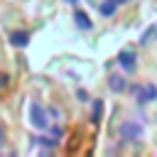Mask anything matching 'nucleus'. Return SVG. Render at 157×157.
I'll return each mask as SVG.
<instances>
[{"label":"nucleus","instance_id":"obj_14","mask_svg":"<svg viewBox=\"0 0 157 157\" xmlns=\"http://www.w3.org/2000/svg\"><path fill=\"white\" fill-rule=\"evenodd\" d=\"M0 142H2V132H0Z\"/></svg>","mask_w":157,"mask_h":157},{"label":"nucleus","instance_id":"obj_9","mask_svg":"<svg viewBox=\"0 0 157 157\" xmlns=\"http://www.w3.org/2000/svg\"><path fill=\"white\" fill-rule=\"evenodd\" d=\"M108 83H110V88H113L115 93L125 91V78H123V76H118V74H113V76L108 78Z\"/></svg>","mask_w":157,"mask_h":157},{"label":"nucleus","instance_id":"obj_11","mask_svg":"<svg viewBox=\"0 0 157 157\" xmlns=\"http://www.w3.org/2000/svg\"><path fill=\"white\" fill-rule=\"evenodd\" d=\"M7 83H10L7 74H0V88H7Z\"/></svg>","mask_w":157,"mask_h":157},{"label":"nucleus","instance_id":"obj_4","mask_svg":"<svg viewBox=\"0 0 157 157\" xmlns=\"http://www.w3.org/2000/svg\"><path fill=\"white\" fill-rule=\"evenodd\" d=\"M118 64L123 66V71H125V74H132V71H135V66H137V56H135V52L123 49V52L118 54Z\"/></svg>","mask_w":157,"mask_h":157},{"label":"nucleus","instance_id":"obj_5","mask_svg":"<svg viewBox=\"0 0 157 157\" xmlns=\"http://www.w3.org/2000/svg\"><path fill=\"white\" fill-rule=\"evenodd\" d=\"M10 44L25 49V47L29 44V32H27V29H12V32H10Z\"/></svg>","mask_w":157,"mask_h":157},{"label":"nucleus","instance_id":"obj_1","mask_svg":"<svg viewBox=\"0 0 157 157\" xmlns=\"http://www.w3.org/2000/svg\"><path fill=\"white\" fill-rule=\"evenodd\" d=\"M29 120L37 130H49V118H47V110L39 105V103H32L29 105Z\"/></svg>","mask_w":157,"mask_h":157},{"label":"nucleus","instance_id":"obj_2","mask_svg":"<svg viewBox=\"0 0 157 157\" xmlns=\"http://www.w3.org/2000/svg\"><path fill=\"white\" fill-rule=\"evenodd\" d=\"M132 93L137 98V103H150L157 98V88L152 83H145V86H132Z\"/></svg>","mask_w":157,"mask_h":157},{"label":"nucleus","instance_id":"obj_8","mask_svg":"<svg viewBox=\"0 0 157 157\" xmlns=\"http://www.w3.org/2000/svg\"><path fill=\"white\" fill-rule=\"evenodd\" d=\"M101 115H103V101L98 98V101H93V108H91V123L98 125L101 123Z\"/></svg>","mask_w":157,"mask_h":157},{"label":"nucleus","instance_id":"obj_10","mask_svg":"<svg viewBox=\"0 0 157 157\" xmlns=\"http://www.w3.org/2000/svg\"><path fill=\"white\" fill-rule=\"evenodd\" d=\"M37 142H39V145H44V147H49V150H52V147H56V145H59V142H56V140H49V137H39V140H37Z\"/></svg>","mask_w":157,"mask_h":157},{"label":"nucleus","instance_id":"obj_13","mask_svg":"<svg viewBox=\"0 0 157 157\" xmlns=\"http://www.w3.org/2000/svg\"><path fill=\"white\" fill-rule=\"evenodd\" d=\"M64 2H69V5H78V0H64Z\"/></svg>","mask_w":157,"mask_h":157},{"label":"nucleus","instance_id":"obj_7","mask_svg":"<svg viewBox=\"0 0 157 157\" xmlns=\"http://www.w3.org/2000/svg\"><path fill=\"white\" fill-rule=\"evenodd\" d=\"M74 22H76V27H78V29H83V32H88V29L93 27L91 17H88L83 10H76V12H74Z\"/></svg>","mask_w":157,"mask_h":157},{"label":"nucleus","instance_id":"obj_3","mask_svg":"<svg viewBox=\"0 0 157 157\" xmlns=\"http://www.w3.org/2000/svg\"><path fill=\"white\" fill-rule=\"evenodd\" d=\"M118 132H120V137H123L125 142H132V140H140V137H142V128H140L137 123H123Z\"/></svg>","mask_w":157,"mask_h":157},{"label":"nucleus","instance_id":"obj_6","mask_svg":"<svg viewBox=\"0 0 157 157\" xmlns=\"http://www.w3.org/2000/svg\"><path fill=\"white\" fill-rule=\"evenodd\" d=\"M123 2H125V0H103V2H101V7H98V12H101L103 17H113Z\"/></svg>","mask_w":157,"mask_h":157},{"label":"nucleus","instance_id":"obj_12","mask_svg":"<svg viewBox=\"0 0 157 157\" xmlns=\"http://www.w3.org/2000/svg\"><path fill=\"white\" fill-rule=\"evenodd\" d=\"M52 135H54V137H61L64 130H61V128H52Z\"/></svg>","mask_w":157,"mask_h":157}]
</instances>
